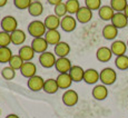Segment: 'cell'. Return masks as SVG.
Returning <instances> with one entry per match:
<instances>
[{
	"instance_id": "obj_1",
	"label": "cell",
	"mask_w": 128,
	"mask_h": 118,
	"mask_svg": "<svg viewBox=\"0 0 128 118\" xmlns=\"http://www.w3.org/2000/svg\"><path fill=\"white\" fill-rule=\"evenodd\" d=\"M28 32L34 38H39V37L45 36V34L47 32V28L42 21L34 20L28 24Z\"/></svg>"
},
{
	"instance_id": "obj_2",
	"label": "cell",
	"mask_w": 128,
	"mask_h": 118,
	"mask_svg": "<svg viewBox=\"0 0 128 118\" xmlns=\"http://www.w3.org/2000/svg\"><path fill=\"white\" fill-rule=\"evenodd\" d=\"M117 79V74L112 68L107 67L104 68L102 71L99 72V80L102 82V85L105 86H109L112 85Z\"/></svg>"
},
{
	"instance_id": "obj_3",
	"label": "cell",
	"mask_w": 128,
	"mask_h": 118,
	"mask_svg": "<svg viewBox=\"0 0 128 118\" xmlns=\"http://www.w3.org/2000/svg\"><path fill=\"white\" fill-rule=\"evenodd\" d=\"M0 27L2 28V30L6 31V32H14V30H17V27H18V21L14 17L12 16H6L1 19V22H0Z\"/></svg>"
},
{
	"instance_id": "obj_4",
	"label": "cell",
	"mask_w": 128,
	"mask_h": 118,
	"mask_svg": "<svg viewBox=\"0 0 128 118\" xmlns=\"http://www.w3.org/2000/svg\"><path fill=\"white\" fill-rule=\"evenodd\" d=\"M60 27L66 32H71V31H74L76 29V27H77V19L74 18L71 14H67V16H65L64 18H61Z\"/></svg>"
},
{
	"instance_id": "obj_5",
	"label": "cell",
	"mask_w": 128,
	"mask_h": 118,
	"mask_svg": "<svg viewBox=\"0 0 128 118\" xmlns=\"http://www.w3.org/2000/svg\"><path fill=\"white\" fill-rule=\"evenodd\" d=\"M56 56L55 54L50 52V51H46L44 54H40L39 56V62L44 68H51L52 66L56 65Z\"/></svg>"
},
{
	"instance_id": "obj_6",
	"label": "cell",
	"mask_w": 128,
	"mask_h": 118,
	"mask_svg": "<svg viewBox=\"0 0 128 118\" xmlns=\"http://www.w3.org/2000/svg\"><path fill=\"white\" fill-rule=\"evenodd\" d=\"M92 18V10H90L87 7H80V9L76 14V19L80 24H87Z\"/></svg>"
},
{
	"instance_id": "obj_7",
	"label": "cell",
	"mask_w": 128,
	"mask_h": 118,
	"mask_svg": "<svg viewBox=\"0 0 128 118\" xmlns=\"http://www.w3.org/2000/svg\"><path fill=\"white\" fill-rule=\"evenodd\" d=\"M31 47L35 50V52L37 54H44L47 51L48 48V42L46 41V39L44 37H39V38H34L31 41Z\"/></svg>"
},
{
	"instance_id": "obj_8",
	"label": "cell",
	"mask_w": 128,
	"mask_h": 118,
	"mask_svg": "<svg viewBox=\"0 0 128 118\" xmlns=\"http://www.w3.org/2000/svg\"><path fill=\"white\" fill-rule=\"evenodd\" d=\"M78 99H79L78 94L72 89L66 90L62 95V102L66 105V106H69V107L75 106V105L78 102Z\"/></svg>"
},
{
	"instance_id": "obj_9",
	"label": "cell",
	"mask_w": 128,
	"mask_h": 118,
	"mask_svg": "<svg viewBox=\"0 0 128 118\" xmlns=\"http://www.w3.org/2000/svg\"><path fill=\"white\" fill-rule=\"evenodd\" d=\"M110 21H112V24H114L117 29L125 28L128 24V18L124 12H115L114 17H112V19Z\"/></svg>"
},
{
	"instance_id": "obj_10",
	"label": "cell",
	"mask_w": 128,
	"mask_h": 118,
	"mask_svg": "<svg viewBox=\"0 0 128 118\" xmlns=\"http://www.w3.org/2000/svg\"><path fill=\"white\" fill-rule=\"evenodd\" d=\"M57 71H59V74H65V72H69V70L71 69V61L67 57H60L57 59L55 65Z\"/></svg>"
},
{
	"instance_id": "obj_11",
	"label": "cell",
	"mask_w": 128,
	"mask_h": 118,
	"mask_svg": "<svg viewBox=\"0 0 128 118\" xmlns=\"http://www.w3.org/2000/svg\"><path fill=\"white\" fill-rule=\"evenodd\" d=\"M44 84H45V80L42 79V77L36 75L34 77L29 78L27 85H28L29 89L32 90V92H39L44 88Z\"/></svg>"
},
{
	"instance_id": "obj_12",
	"label": "cell",
	"mask_w": 128,
	"mask_h": 118,
	"mask_svg": "<svg viewBox=\"0 0 128 118\" xmlns=\"http://www.w3.org/2000/svg\"><path fill=\"white\" fill-rule=\"evenodd\" d=\"M110 49H112V55L118 57V56H122V55L126 54L127 44H125L122 40H114L112 46H110Z\"/></svg>"
},
{
	"instance_id": "obj_13",
	"label": "cell",
	"mask_w": 128,
	"mask_h": 118,
	"mask_svg": "<svg viewBox=\"0 0 128 118\" xmlns=\"http://www.w3.org/2000/svg\"><path fill=\"white\" fill-rule=\"evenodd\" d=\"M60 21L61 19L56 14H49L45 18L44 24H45L47 30H57L58 27H60Z\"/></svg>"
},
{
	"instance_id": "obj_14",
	"label": "cell",
	"mask_w": 128,
	"mask_h": 118,
	"mask_svg": "<svg viewBox=\"0 0 128 118\" xmlns=\"http://www.w3.org/2000/svg\"><path fill=\"white\" fill-rule=\"evenodd\" d=\"M36 71H37L36 65L34 62H31V61H26V62H24L22 67H21V69H20L21 75H22L24 77L28 78V79L34 77V76H36Z\"/></svg>"
},
{
	"instance_id": "obj_15",
	"label": "cell",
	"mask_w": 128,
	"mask_h": 118,
	"mask_svg": "<svg viewBox=\"0 0 128 118\" xmlns=\"http://www.w3.org/2000/svg\"><path fill=\"white\" fill-rule=\"evenodd\" d=\"M56 80H57V84L59 86V89H67L72 84V79H71L69 72L59 74L58 77L56 78Z\"/></svg>"
},
{
	"instance_id": "obj_16",
	"label": "cell",
	"mask_w": 128,
	"mask_h": 118,
	"mask_svg": "<svg viewBox=\"0 0 128 118\" xmlns=\"http://www.w3.org/2000/svg\"><path fill=\"white\" fill-rule=\"evenodd\" d=\"M92 94L96 100H104L108 96V89L105 85H96L92 88Z\"/></svg>"
},
{
	"instance_id": "obj_17",
	"label": "cell",
	"mask_w": 128,
	"mask_h": 118,
	"mask_svg": "<svg viewBox=\"0 0 128 118\" xmlns=\"http://www.w3.org/2000/svg\"><path fill=\"white\" fill-rule=\"evenodd\" d=\"M96 57L100 61V62H107L112 57V49L108 47H100L98 48L97 52H96Z\"/></svg>"
},
{
	"instance_id": "obj_18",
	"label": "cell",
	"mask_w": 128,
	"mask_h": 118,
	"mask_svg": "<svg viewBox=\"0 0 128 118\" xmlns=\"http://www.w3.org/2000/svg\"><path fill=\"white\" fill-rule=\"evenodd\" d=\"M70 52V46L65 41H60L55 46L54 49V54L57 55L59 58L60 57H67L68 54Z\"/></svg>"
},
{
	"instance_id": "obj_19",
	"label": "cell",
	"mask_w": 128,
	"mask_h": 118,
	"mask_svg": "<svg viewBox=\"0 0 128 118\" xmlns=\"http://www.w3.org/2000/svg\"><path fill=\"white\" fill-rule=\"evenodd\" d=\"M35 50L32 49L31 46H22L18 51V55L20 58L26 62V61H31V59L35 57Z\"/></svg>"
},
{
	"instance_id": "obj_20",
	"label": "cell",
	"mask_w": 128,
	"mask_h": 118,
	"mask_svg": "<svg viewBox=\"0 0 128 118\" xmlns=\"http://www.w3.org/2000/svg\"><path fill=\"white\" fill-rule=\"evenodd\" d=\"M99 80V72L94 68H89V69L85 70V75H84V82L89 84V85H94Z\"/></svg>"
},
{
	"instance_id": "obj_21",
	"label": "cell",
	"mask_w": 128,
	"mask_h": 118,
	"mask_svg": "<svg viewBox=\"0 0 128 118\" xmlns=\"http://www.w3.org/2000/svg\"><path fill=\"white\" fill-rule=\"evenodd\" d=\"M118 35V29L112 24H108L102 28V36L107 40H114Z\"/></svg>"
},
{
	"instance_id": "obj_22",
	"label": "cell",
	"mask_w": 128,
	"mask_h": 118,
	"mask_svg": "<svg viewBox=\"0 0 128 118\" xmlns=\"http://www.w3.org/2000/svg\"><path fill=\"white\" fill-rule=\"evenodd\" d=\"M98 14H99L100 19H102V20L105 21H108V20H112V17H114L115 14V10L109 6H102L100 7V9L98 10Z\"/></svg>"
},
{
	"instance_id": "obj_23",
	"label": "cell",
	"mask_w": 128,
	"mask_h": 118,
	"mask_svg": "<svg viewBox=\"0 0 128 118\" xmlns=\"http://www.w3.org/2000/svg\"><path fill=\"white\" fill-rule=\"evenodd\" d=\"M44 38L46 39V41L48 42V45H57L58 42H60V34L58 30H47Z\"/></svg>"
},
{
	"instance_id": "obj_24",
	"label": "cell",
	"mask_w": 128,
	"mask_h": 118,
	"mask_svg": "<svg viewBox=\"0 0 128 118\" xmlns=\"http://www.w3.org/2000/svg\"><path fill=\"white\" fill-rule=\"evenodd\" d=\"M69 75L72 79V82H79L84 80V75H85V70L82 69L80 66H72L71 69L69 70Z\"/></svg>"
},
{
	"instance_id": "obj_25",
	"label": "cell",
	"mask_w": 128,
	"mask_h": 118,
	"mask_svg": "<svg viewBox=\"0 0 128 118\" xmlns=\"http://www.w3.org/2000/svg\"><path fill=\"white\" fill-rule=\"evenodd\" d=\"M28 12L32 17H39L44 12V4L40 1H32L28 8Z\"/></svg>"
},
{
	"instance_id": "obj_26",
	"label": "cell",
	"mask_w": 128,
	"mask_h": 118,
	"mask_svg": "<svg viewBox=\"0 0 128 118\" xmlns=\"http://www.w3.org/2000/svg\"><path fill=\"white\" fill-rule=\"evenodd\" d=\"M10 36H11V42L14 45H22L26 41V34L21 29L14 30V32L10 34Z\"/></svg>"
},
{
	"instance_id": "obj_27",
	"label": "cell",
	"mask_w": 128,
	"mask_h": 118,
	"mask_svg": "<svg viewBox=\"0 0 128 118\" xmlns=\"http://www.w3.org/2000/svg\"><path fill=\"white\" fill-rule=\"evenodd\" d=\"M59 89V86L57 84V80L56 79H47L45 80V84H44V88L42 90L47 94H55L57 92Z\"/></svg>"
},
{
	"instance_id": "obj_28",
	"label": "cell",
	"mask_w": 128,
	"mask_h": 118,
	"mask_svg": "<svg viewBox=\"0 0 128 118\" xmlns=\"http://www.w3.org/2000/svg\"><path fill=\"white\" fill-rule=\"evenodd\" d=\"M12 51L9 47H0V62L6 64L9 62L12 57Z\"/></svg>"
},
{
	"instance_id": "obj_29",
	"label": "cell",
	"mask_w": 128,
	"mask_h": 118,
	"mask_svg": "<svg viewBox=\"0 0 128 118\" xmlns=\"http://www.w3.org/2000/svg\"><path fill=\"white\" fill-rule=\"evenodd\" d=\"M127 4V0H110V7L114 9L115 12H124Z\"/></svg>"
},
{
	"instance_id": "obj_30",
	"label": "cell",
	"mask_w": 128,
	"mask_h": 118,
	"mask_svg": "<svg viewBox=\"0 0 128 118\" xmlns=\"http://www.w3.org/2000/svg\"><path fill=\"white\" fill-rule=\"evenodd\" d=\"M115 65L119 70H126L128 69V56L127 55H122L118 56L115 59Z\"/></svg>"
},
{
	"instance_id": "obj_31",
	"label": "cell",
	"mask_w": 128,
	"mask_h": 118,
	"mask_svg": "<svg viewBox=\"0 0 128 118\" xmlns=\"http://www.w3.org/2000/svg\"><path fill=\"white\" fill-rule=\"evenodd\" d=\"M66 7H67V11L69 12V14H77L78 10L80 9V4L78 0H67L65 2Z\"/></svg>"
},
{
	"instance_id": "obj_32",
	"label": "cell",
	"mask_w": 128,
	"mask_h": 118,
	"mask_svg": "<svg viewBox=\"0 0 128 118\" xmlns=\"http://www.w3.org/2000/svg\"><path fill=\"white\" fill-rule=\"evenodd\" d=\"M24 61L22 59L20 58V56L19 55H14L10 59V61H9V66H10L11 68H14V70H20L21 67H22Z\"/></svg>"
},
{
	"instance_id": "obj_33",
	"label": "cell",
	"mask_w": 128,
	"mask_h": 118,
	"mask_svg": "<svg viewBox=\"0 0 128 118\" xmlns=\"http://www.w3.org/2000/svg\"><path fill=\"white\" fill-rule=\"evenodd\" d=\"M55 14L59 18H64L65 16H67L68 11H67V7H66V4L65 2H61V4L55 6Z\"/></svg>"
},
{
	"instance_id": "obj_34",
	"label": "cell",
	"mask_w": 128,
	"mask_h": 118,
	"mask_svg": "<svg viewBox=\"0 0 128 118\" xmlns=\"http://www.w3.org/2000/svg\"><path fill=\"white\" fill-rule=\"evenodd\" d=\"M11 42V36L9 32L0 31V47H8Z\"/></svg>"
},
{
	"instance_id": "obj_35",
	"label": "cell",
	"mask_w": 128,
	"mask_h": 118,
	"mask_svg": "<svg viewBox=\"0 0 128 118\" xmlns=\"http://www.w3.org/2000/svg\"><path fill=\"white\" fill-rule=\"evenodd\" d=\"M1 76L6 80H11V79H14V76H16V70H14V68H11L10 66L4 67V69L1 70Z\"/></svg>"
},
{
	"instance_id": "obj_36",
	"label": "cell",
	"mask_w": 128,
	"mask_h": 118,
	"mask_svg": "<svg viewBox=\"0 0 128 118\" xmlns=\"http://www.w3.org/2000/svg\"><path fill=\"white\" fill-rule=\"evenodd\" d=\"M85 6L90 10H99L102 7V0H85Z\"/></svg>"
},
{
	"instance_id": "obj_37",
	"label": "cell",
	"mask_w": 128,
	"mask_h": 118,
	"mask_svg": "<svg viewBox=\"0 0 128 118\" xmlns=\"http://www.w3.org/2000/svg\"><path fill=\"white\" fill-rule=\"evenodd\" d=\"M31 2H32L31 0H14V4L16 6V8L20 9V10H24V9L28 10Z\"/></svg>"
},
{
	"instance_id": "obj_38",
	"label": "cell",
	"mask_w": 128,
	"mask_h": 118,
	"mask_svg": "<svg viewBox=\"0 0 128 118\" xmlns=\"http://www.w3.org/2000/svg\"><path fill=\"white\" fill-rule=\"evenodd\" d=\"M47 1H48V4H52V6H57V4L62 2V0H47Z\"/></svg>"
},
{
	"instance_id": "obj_39",
	"label": "cell",
	"mask_w": 128,
	"mask_h": 118,
	"mask_svg": "<svg viewBox=\"0 0 128 118\" xmlns=\"http://www.w3.org/2000/svg\"><path fill=\"white\" fill-rule=\"evenodd\" d=\"M7 2H8V0H0V8H1V7H4V6H6Z\"/></svg>"
},
{
	"instance_id": "obj_40",
	"label": "cell",
	"mask_w": 128,
	"mask_h": 118,
	"mask_svg": "<svg viewBox=\"0 0 128 118\" xmlns=\"http://www.w3.org/2000/svg\"><path fill=\"white\" fill-rule=\"evenodd\" d=\"M6 118H19L18 116H17L16 114H10V115H8Z\"/></svg>"
},
{
	"instance_id": "obj_41",
	"label": "cell",
	"mask_w": 128,
	"mask_h": 118,
	"mask_svg": "<svg viewBox=\"0 0 128 118\" xmlns=\"http://www.w3.org/2000/svg\"><path fill=\"white\" fill-rule=\"evenodd\" d=\"M124 14H126V17L128 18V4H127V7H126V8H125V10H124Z\"/></svg>"
},
{
	"instance_id": "obj_42",
	"label": "cell",
	"mask_w": 128,
	"mask_h": 118,
	"mask_svg": "<svg viewBox=\"0 0 128 118\" xmlns=\"http://www.w3.org/2000/svg\"><path fill=\"white\" fill-rule=\"evenodd\" d=\"M31 1H40V0H31Z\"/></svg>"
},
{
	"instance_id": "obj_43",
	"label": "cell",
	"mask_w": 128,
	"mask_h": 118,
	"mask_svg": "<svg viewBox=\"0 0 128 118\" xmlns=\"http://www.w3.org/2000/svg\"><path fill=\"white\" fill-rule=\"evenodd\" d=\"M126 44H127V47H128V40H127V42H126Z\"/></svg>"
},
{
	"instance_id": "obj_44",
	"label": "cell",
	"mask_w": 128,
	"mask_h": 118,
	"mask_svg": "<svg viewBox=\"0 0 128 118\" xmlns=\"http://www.w3.org/2000/svg\"><path fill=\"white\" fill-rule=\"evenodd\" d=\"M0 114H1V110H0Z\"/></svg>"
}]
</instances>
